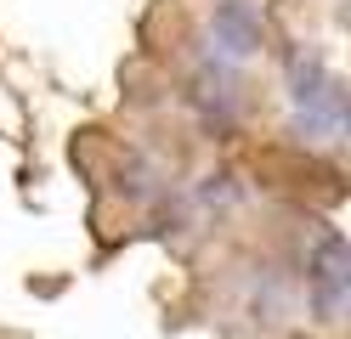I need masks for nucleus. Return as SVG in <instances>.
Here are the masks:
<instances>
[{
	"label": "nucleus",
	"instance_id": "f257e3e1",
	"mask_svg": "<svg viewBox=\"0 0 351 339\" xmlns=\"http://www.w3.org/2000/svg\"><path fill=\"white\" fill-rule=\"evenodd\" d=\"M289 97H295V113H300V130L312 136V142H340V130H346V90L323 68V57L295 51V62H289Z\"/></svg>",
	"mask_w": 351,
	"mask_h": 339
},
{
	"label": "nucleus",
	"instance_id": "f03ea898",
	"mask_svg": "<svg viewBox=\"0 0 351 339\" xmlns=\"http://www.w3.org/2000/svg\"><path fill=\"white\" fill-rule=\"evenodd\" d=\"M261 34H267V23H261V12L250 6V0H221L210 17V40H215V62H238L250 57Z\"/></svg>",
	"mask_w": 351,
	"mask_h": 339
},
{
	"label": "nucleus",
	"instance_id": "7ed1b4c3",
	"mask_svg": "<svg viewBox=\"0 0 351 339\" xmlns=\"http://www.w3.org/2000/svg\"><path fill=\"white\" fill-rule=\"evenodd\" d=\"M346 266H351V260H346L340 232H323V238H317V260H312V271H306V283H312L323 316H340V305H346V283H351Z\"/></svg>",
	"mask_w": 351,
	"mask_h": 339
}]
</instances>
